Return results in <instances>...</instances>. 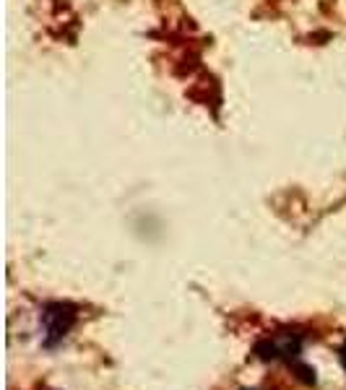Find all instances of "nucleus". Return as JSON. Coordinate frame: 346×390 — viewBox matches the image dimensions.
<instances>
[{
    "mask_svg": "<svg viewBox=\"0 0 346 390\" xmlns=\"http://www.w3.org/2000/svg\"><path fill=\"white\" fill-rule=\"evenodd\" d=\"M341 365H344V369H346V346L341 349Z\"/></svg>",
    "mask_w": 346,
    "mask_h": 390,
    "instance_id": "nucleus-2",
    "label": "nucleus"
},
{
    "mask_svg": "<svg viewBox=\"0 0 346 390\" xmlns=\"http://www.w3.org/2000/svg\"><path fill=\"white\" fill-rule=\"evenodd\" d=\"M76 323V307L68 302H52L42 312V326H45V346H55Z\"/></svg>",
    "mask_w": 346,
    "mask_h": 390,
    "instance_id": "nucleus-1",
    "label": "nucleus"
}]
</instances>
